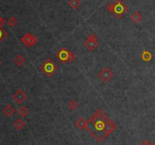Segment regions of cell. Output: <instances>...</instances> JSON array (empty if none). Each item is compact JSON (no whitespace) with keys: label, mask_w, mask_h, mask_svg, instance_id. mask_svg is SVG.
I'll return each mask as SVG.
<instances>
[{"label":"cell","mask_w":155,"mask_h":145,"mask_svg":"<svg viewBox=\"0 0 155 145\" xmlns=\"http://www.w3.org/2000/svg\"><path fill=\"white\" fill-rule=\"evenodd\" d=\"M116 125L105 112L98 109L87 121L85 129L98 142H101L116 128Z\"/></svg>","instance_id":"1"},{"label":"cell","mask_w":155,"mask_h":145,"mask_svg":"<svg viewBox=\"0 0 155 145\" xmlns=\"http://www.w3.org/2000/svg\"><path fill=\"white\" fill-rule=\"evenodd\" d=\"M107 10L114 14L117 18H120L127 12L129 8L122 1L117 0L113 3H109L107 6Z\"/></svg>","instance_id":"2"},{"label":"cell","mask_w":155,"mask_h":145,"mask_svg":"<svg viewBox=\"0 0 155 145\" xmlns=\"http://www.w3.org/2000/svg\"><path fill=\"white\" fill-rule=\"evenodd\" d=\"M55 57L60 63L65 64L67 63H72L76 59V56L71 51L62 47L58 52L55 53Z\"/></svg>","instance_id":"3"},{"label":"cell","mask_w":155,"mask_h":145,"mask_svg":"<svg viewBox=\"0 0 155 145\" xmlns=\"http://www.w3.org/2000/svg\"><path fill=\"white\" fill-rule=\"evenodd\" d=\"M59 69L58 66L55 64L54 61L51 59H48L43 63V64L40 66V70L45 73V75L48 77H51Z\"/></svg>","instance_id":"4"},{"label":"cell","mask_w":155,"mask_h":145,"mask_svg":"<svg viewBox=\"0 0 155 145\" xmlns=\"http://www.w3.org/2000/svg\"><path fill=\"white\" fill-rule=\"evenodd\" d=\"M84 46L88 49V51H95L98 46V37H96V35L95 34H90L86 39V40L84 42Z\"/></svg>","instance_id":"5"},{"label":"cell","mask_w":155,"mask_h":145,"mask_svg":"<svg viewBox=\"0 0 155 145\" xmlns=\"http://www.w3.org/2000/svg\"><path fill=\"white\" fill-rule=\"evenodd\" d=\"M22 44L26 47H32L38 42V38L30 33H26L22 37L20 40Z\"/></svg>","instance_id":"6"},{"label":"cell","mask_w":155,"mask_h":145,"mask_svg":"<svg viewBox=\"0 0 155 145\" xmlns=\"http://www.w3.org/2000/svg\"><path fill=\"white\" fill-rule=\"evenodd\" d=\"M98 77H99V78L103 82L108 83L109 81H110L113 79L114 75H113V73L111 72L110 69L105 67L102 70L100 71L99 73H98Z\"/></svg>","instance_id":"7"},{"label":"cell","mask_w":155,"mask_h":145,"mask_svg":"<svg viewBox=\"0 0 155 145\" xmlns=\"http://www.w3.org/2000/svg\"><path fill=\"white\" fill-rule=\"evenodd\" d=\"M12 97L14 101H15L16 103H19V104H21L23 101H25V100L27 99V96H26V94L20 89L17 90V91L13 94Z\"/></svg>","instance_id":"8"},{"label":"cell","mask_w":155,"mask_h":145,"mask_svg":"<svg viewBox=\"0 0 155 145\" xmlns=\"http://www.w3.org/2000/svg\"><path fill=\"white\" fill-rule=\"evenodd\" d=\"M4 115H5L7 117H11L15 113V109L14 108V106H12L11 105H7L5 108H4L3 111H2Z\"/></svg>","instance_id":"9"},{"label":"cell","mask_w":155,"mask_h":145,"mask_svg":"<svg viewBox=\"0 0 155 145\" xmlns=\"http://www.w3.org/2000/svg\"><path fill=\"white\" fill-rule=\"evenodd\" d=\"M14 63H15L16 66L21 67L22 66H23L26 63V59L22 55H17L14 59Z\"/></svg>","instance_id":"10"},{"label":"cell","mask_w":155,"mask_h":145,"mask_svg":"<svg viewBox=\"0 0 155 145\" xmlns=\"http://www.w3.org/2000/svg\"><path fill=\"white\" fill-rule=\"evenodd\" d=\"M14 125V127L15 128V129L20 131V130L24 128V127L26 126V123H25V122L23 119H20V118H18V119H17L14 121V125Z\"/></svg>","instance_id":"11"},{"label":"cell","mask_w":155,"mask_h":145,"mask_svg":"<svg viewBox=\"0 0 155 145\" xmlns=\"http://www.w3.org/2000/svg\"><path fill=\"white\" fill-rule=\"evenodd\" d=\"M87 125V121L84 118H79L75 122V126L79 130H82L85 128Z\"/></svg>","instance_id":"12"},{"label":"cell","mask_w":155,"mask_h":145,"mask_svg":"<svg viewBox=\"0 0 155 145\" xmlns=\"http://www.w3.org/2000/svg\"><path fill=\"white\" fill-rule=\"evenodd\" d=\"M131 19H132V21L134 22V23L138 24V23H140V22L142 21L143 16L139 11H135V12L131 15Z\"/></svg>","instance_id":"13"},{"label":"cell","mask_w":155,"mask_h":145,"mask_svg":"<svg viewBox=\"0 0 155 145\" xmlns=\"http://www.w3.org/2000/svg\"><path fill=\"white\" fill-rule=\"evenodd\" d=\"M141 60L144 62H150L152 60V54L147 50H144L141 53Z\"/></svg>","instance_id":"14"},{"label":"cell","mask_w":155,"mask_h":145,"mask_svg":"<svg viewBox=\"0 0 155 145\" xmlns=\"http://www.w3.org/2000/svg\"><path fill=\"white\" fill-rule=\"evenodd\" d=\"M80 0H69V5L73 9H76L79 6H80Z\"/></svg>","instance_id":"15"},{"label":"cell","mask_w":155,"mask_h":145,"mask_svg":"<svg viewBox=\"0 0 155 145\" xmlns=\"http://www.w3.org/2000/svg\"><path fill=\"white\" fill-rule=\"evenodd\" d=\"M17 113H18L21 117H25V116H26V115L29 113V110H28L25 106H23L17 109Z\"/></svg>","instance_id":"16"},{"label":"cell","mask_w":155,"mask_h":145,"mask_svg":"<svg viewBox=\"0 0 155 145\" xmlns=\"http://www.w3.org/2000/svg\"><path fill=\"white\" fill-rule=\"evenodd\" d=\"M8 32L4 28H2V27H0V44L8 37Z\"/></svg>","instance_id":"17"},{"label":"cell","mask_w":155,"mask_h":145,"mask_svg":"<svg viewBox=\"0 0 155 145\" xmlns=\"http://www.w3.org/2000/svg\"><path fill=\"white\" fill-rule=\"evenodd\" d=\"M67 106H68L69 109H70V110H75V109H76V108L78 107V103H76V100H71L69 101L68 104H67Z\"/></svg>","instance_id":"18"},{"label":"cell","mask_w":155,"mask_h":145,"mask_svg":"<svg viewBox=\"0 0 155 145\" xmlns=\"http://www.w3.org/2000/svg\"><path fill=\"white\" fill-rule=\"evenodd\" d=\"M8 24L11 27H14L17 24V20L16 19V18L11 17L8 20Z\"/></svg>","instance_id":"19"},{"label":"cell","mask_w":155,"mask_h":145,"mask_svg":"<svg viewBox=\"0 0 155 145\" xmlns=\"http://www.w3.org/2000/svg\"><path fill=\"white\" fill-rule=\"evenodd\" d=\"M139 145H155V143H153V142H150V143H149V142H147V140H143V141L141 142V144Z\"/></svg>","instance_id":"20"},{"label":"cell","mask_w":155,"mask_h":145,"mask_svg":"<svg viewBox=\"0 0 155 145\" xmlns=\"http://www.w3.org/2000/svg\"><path fill=\"white\" fill-rule=\"evenodd\" d=\"M5 20H4L2 16H0V27H2V25L5 24Z\"/></svg>","instance_id":"21"},{"label":"cell","mask_w":155,"mask_h":145,"mask_svg":"<svg viewBox=\"0 0 155 145\" xmlns=\"http://www.w3.org/2000/svg\"><path fill=\"white\" fill-rule=\"evenodd\" d=\"M0 65H1V61H0Z\"/></svg>","instance_id":"22"}]
</instances>
